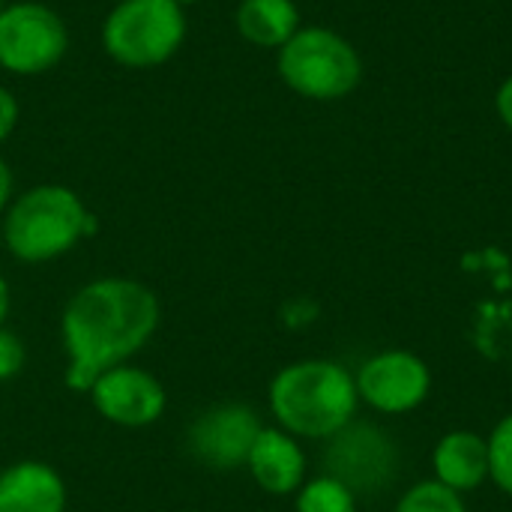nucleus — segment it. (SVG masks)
<instances>
[{
    "instance_id": "1",
    "label": "nucleus",
    "mask_w": 512,
    "mask_h": 512,
    "mask_svg": "<svg viewBox=\"0 0 512 512\" xmlns=\"http://www.w3.org/2000/svg\"><path fill=\"white\" fill-rule=\"evenodd\" d=\"M159 327L156 294L123 276H102L78 288L60 318L66 387L90 393L96 378L138 354Z\"/></svg>"
},
{
    "instance_id": "2",
    "label": "nucleus",
    "mask_w": 512,
    "mask_h": 512,
    "mask_svg": "<svg viewBox=\"0 0 512 512\" xmlns=\"http://www.w3.org/2000/svg\"><path fill=\"white\" fill-rule=\"evenodd\" d=\"M270 414L279 429L306 441H327L357 417V381L336 360H297L270 381Z\"/></svg>"
},
{
    "instance_id": "3",
    "label": "nucleus",
    "mask_w": 512,
    "mask_h": 512,
    "mask_svg": "<svg viewBox=\"0 0 512 512\" xmlns=\"http://www.w3.org/2000/svg\"><path fill=\"white\" fill-rule=\"evenodd\" d=\"M99 219L60 183H42L18 195L3 216V243L24 264H45L66 255L78 240L93 237Z\"/></svg>"
},
{
    "instance_id": "4",
    "label": "nucleus",
    "mask_w": 512,
    "mask_h": 512,
    "mask_svg": "<svg viewBox=\"0 0 512 512\" xmlns=\"http://www.w3.org/2000/svg\"><path fill=\"white\" fill-rule=\"evenodd\" d=\"M279 78L303 99L336 102L357 90L363 63L357 48L327 27H300L279 48Z\"/></svg>"
},
{
    "instance_id": "5",
    "label": "nucleus",
    "mask_w": 512,
    "mask_h": 512,
    "mask_svg": "<svg viewBox=\"0 0 512 512\" xmlns=\"http://www.w3.org/2000/svg\"><path fill=\"white\" fill-rule=\"evenodd\" d=\"M186 39V12L177 0H120L102 24L105 54L126 69L168 63Z\"/></svg>"
},
{
    "instance_id": "6",
    "label": "nucleus",
    "mask_w": 512,
    "mask_h": 512,
    "mask_svg": "<svg viewBox=\"0 0 512 512\" xmlns=\"http://www.w3.org/2000/svg\"><path fill=\"white\" fill-rule=\"evenodd\" d=\"M402 453L396 438L369 420H351L324 447V474L348 486L357 501L384 495L399 477Z\"/></svg>"
},
{
    "instance_id": "7",
    "label": "nucleus",
    "mask_w": 512,
    "mask_h": 512,
    "mask_svg": "<svg viewBox=\"0 0 512 512\" xmlns=\"http://www.w3.org/2000/svg\"><path fill=\"white\" fill-rule=\"evenodd\" d=\"M69 48L66 21L45 3H9L0 12V69L12 75H42Z\"/></svg>"
},
{
    "instance_id": "8",
    "label": "nucleus",
    "mask_w": 512,
    "mask_h": 512,
    "mask_svg": "<svg viewBox=\"0 0 512 512\" xmlns=\"http://www.w3.org/2000/svg\"><path fill=\"white\" fill-rule=\"evenodd\" d=\"M354 381L360 402L387 417L417 411L432 393V372L426 360L402 348H390L369 357L354 375Z\"/></svg>"
},
{
    "instance_id": "9",
    "label": "nucleus",
    "mask_w": 512,
    "mask_h": 512,
    "mask_svg": "<svg viewBox=\"0 0 512 512\" xmlns=\"http://www.w3.org/2000/svg\"><path fill=\"white\" fill-rule=\"evenodd\" d=\"M261 429L264 423L252 405H213L189 426V450L201 465L213 471H237L246 465Z\"/></svg>"
},
{
    "instance_id": "10",
    "label": "nucleus",
    "mask_w": 512,
    "mask_h": 512,
    "mask_svg": "<svg viewBox=\"0 0 512 512\" xmlns=\"http://www.w3.org/2000/svg\"><path fill=\"white\" fill-rule=\"evenodd\" d=\"M90 399L99 417L123 429L153 426L168 408V393L162 381L147 369L129 363L102 372L90 387Z\"/></svg>"
},
{
    "instance_id": "11",
    "label": "nucleus",
    "mask_w": 512,
    "mask_h": 512,
    "mask_svg": "<svg viewBox=\"0 0 512 512\" xmlns=\"http://www.w3.org/2000/svg\"><path fill=\"white\" fill-rule=\"evenodd\" d=\"M246 468L258 489H264L267 495H297L306 483V453L300 441L279 426L261 429L246 459Z\"/></svg>"
},
{
    "instance_id": "12",
    "label": "nucleus",
    "mask_w": 512,
    "mask_h": 512,
    "mask_svg": "<svg viewBox=\"0 0 512 512\" xmlns=\"http://www.w3.org/2000/svg\"><path fill=\"white\" fill-rule=\"evenodd\" d=\"M63 477L36 459L15 462L0 471V512H66Z\"/></svg>"
},
{
    "instance_id": "13",
    "label": "nucleus",
    "mask_w": 512,
    "mask_h": 512,
    "mask_svg": "<svg viewBox=\"0 0 512 512\" xmlns=\"http://www.w3.org/2000/svg\"><path fill=\"white\" fill-rule=\"evenodd\" d=\"M432 471L435 480L447 489L468 495L477 492L489 480V444L483 435L456 429L447 432L432 450Z\"/></svg>"
},
{
    "instance_id": "14",
    "label": "nucleus",
    "mask_w": 512,
    "mask_h": 512,
    "mask_svg": "<svg viewBox=\"0 0 512 512\" xmlns=\"http://www.w3.org/2000/svg\"><path fill=\"white\" fill-rule=\"evenodd\" d=\"M234 24L249 45L282 48L300 30V9L294 0H240Z\"/></svg>"
},
{
    "instance_id": "15",
    "label": "nucleus",
    "mask_w": 512,
    "mask_h": 512,
    "mask_svg": "<svg viewBox=\"0 0 512 512\" xmlns=\"http://www.w3.org/2000/svg\"><path fill=\"white\" fill-rule=\"evenodd\" d=\"M297 512H357V495L333 480L330 474H321L315 480H306L294 501Z\"/></svg>"
},
{
    "instance_id": "16",
    "label": "nucleus",
    "mask_w": 512,
    "mask_h": 512,
    "mask_svg": "<svg viewBox=\"0 0 512 512\" xmlns=\"http://www.w3.org/2000/svg\"><path fill=\"white\" fill-rule=\"evenodd\" d=\"M393 512H468L465 498L453 489H447L438 480H423L414 483L399 501Z\"/></svg>"
},
{
    "instance_id": "17",
    "label": "nucleus",
    "mask_w": 512,
    "mask_h": 512,
    "mask_svg": "<svg viewBox=\"0 0 512 512\" xmlns=\"http://www.w3.org/2000/svg\"><path fill=\"white\" fill-rule=\"evenodd\" d=\"M486 444H489V480L512 498V414L495 423Z\"/></svg>"
},
{
    "instance_id": "18",
    "label": "nucleus",
    "mask_w": 512,
    "mask_h": 512,
    "mask_svg": "<svg viewBox=\"0 0 512 512\" xmlns=\"http://www.w3.org/2000/svg\"><path fill=\"white\" fill-rule=\"evenodd\" d=\"M24 357H27L24 342L12 330L0 327V381L15 378L24 369Z\"/></svg>"
},
{
    "instance_id": "19",
    "label": "nucleus",
    "mask_w": 512,
    "mask_h": 512,
    "mask_svg": "<svg viewBox=\"0 0 512 512\" xmlns=\"http://www.w3.org/2000/svg\"><path fill=\"white\" fill-rule=\"evenodd\" d=\"M18 114H21V108H18L15 93H12V90H6V87L0 84V144L15 132V126H18Z\"/></svg>"
},
{
    "instance_id": "20",
    "label": "nucleus",
    "mask_w": 512,
    "mask_h": 512,
    "mask_svg": "<svg viewBox=\"0 0 512 512\" xmlns=\"http://www.w3.org/2000/svg\"><path fill=\"white\" fill-rule=\"evenodd\" d=\"M495 108H498L504 126L512 129V75L498 87V93H495Z\"/></svg>"
},
{
    "instance_id": "21",
    "label": "nucleus",
    "mask_w": 512,
    "mask_h": 512,
    "mask_svg": "<svg viewBox=\"0 0 512 512\" xmlns=\"http://www.w3.org/2000/svg\"><path fill=\"white\" fill-rule=\"evenodd\" d=\"M12 171H9V165H6V159L0 156V213L9 207V201H12Z\"/></svg>"
},
{
    "instance_id": "22",
    "label": "nucleus",
    "mask_w": 512,
    "mask_h": 512,
    "mask_svg": "<svg viewBox=\"0 0 512 512\" xmlns=\"http://www.w3.org/2000/svg\"><path fill=\"white\" fill-rule=\"evenodd\" d=\"M6 315H9V285H6V279L0 276V327H3V321H6Z\"/></svg>"
},
{
    "instance_id": "23",
    "label": "nucleus",
    "mask_w": 512,
    "mask_h": 512,
    "mask_svg": "<svg viewBox=\"0 0 512 512\" xmlns=\"http://www.w3.org/2000/svg\"><path fill=\"white\" fill-rule=\"evenodd\" d=\"M180 6H186V3H201V0H177Z\"/></svg>"
},
{
    "instance_id": "24",
    "label": "nucleus",
    "mask_w": 512,
    "mask_h": 512,
    "mask_svg": "<svg viewBox=\"0 0 512 512\" xmlns=\"http://www.w3.org/2000/svg\"><path fill=\"white\" fill-rule=\"evenodd\" d=\"M3 6H6V0H0V12H3Z\"/></svg>"
},
{
    "instance_id": "25",
    "label": "nucleus",
    "mask_w": 512,
    "mask_h": 512,
    "mask_svg": "<svg viewBox=\"0 0 512 512\" xmlns=\"http://www.w3.org/2000/svg\"><path fill=\"white\" fill-rule=\"evenodd\" d=\"M114 3H120V0H114Z\"/></svg>"
}]
</instances>
